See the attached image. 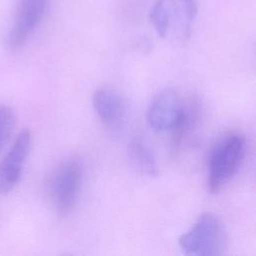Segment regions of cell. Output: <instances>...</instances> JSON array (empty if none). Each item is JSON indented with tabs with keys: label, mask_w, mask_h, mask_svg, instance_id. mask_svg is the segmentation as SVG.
<instances>
[{
	"label": "cell",
	"mask_w": 256,
	"mask_h": 256,
	"mask_svg": "<svg viewBox=\"0 0 256 256\" xmlns=\"http://www.w3.org/2000/svg\"><path fill=\"white\" fill-rule=\"evenodd\" d=\"M178 244L185 254L218 256L225 253L228 236L222 221L215 214L204 212L194 225L179 237Z\"/></svg>",
	"instance_id": "obj_1"
},
{
	"label": "cell",
	"mask_w": 256,
	"mask_h": 256,
	"mask_svg": "<svg viewBox=\"0 0 256 256\" xmlns=\"http://www.w3.org/2000/svg\"><path fill=\"white\" fill-rule=\"evenodd\" d=\"M245 148V136L239 133L229 134L215 144L208 161L207 185L210 193H218L237 173Z\"/></svg>",
	"instance_id": "obj_2"
},
{
	"label": "cell",
	"mask_w": 256,
	"mask_h": 256,
	"mask_svg": "<svg viewBox=\"0 0 256 256\" xmlns=\"http://www.w3.org/2000/svg\"><path fill=\"white\" fill-rule=\"evenodd\" d=\"M82 179V168L76 160L61 164L48 185L51 202L60 215L69 214L77 203Z\"/></svg>",
	"instance_id": "obj_3"
},
{
	"label": "cell",
	"mask_w": 256,
	"mask_h": 256,
	"mask_svg": "<svg viewBox=\"0 0 256 256\" xmlns=\"http://www.w3.org/2000/svg\"><path fill=\"white\" fill-rule=\"evenodd\" d=\"M32 146V134L25 129L18 134L12 146L0 161V194L10 193L18 184Z\"/></svg>",
	"instance_id": "obj_4"
},
{
	"label": "cell",
	"mask_w": 256,
	"mask_h": 256,
	"mask_svg": "<svg viewBox=\"0 0 256 256\" xmlns=\"http://www.w3.org/2000/svg\"><path fill=\"white\" fill-rule=\"evenodd\" d=\"M184 106V100L174 88H164L151 100L146 118L149 126L157 132H170Z\"/></svg>",
	"instance_id": "obj_5"
},
{
	"label": "cell",
	"mask_w": 256,
	"mask_h": 256,
	"mask_svg": "<svg viewBox=\"0 0 256 256\" xmlns=\"http://www.w3.org/2000/svg\"><path fill=\"white\" fill-rule=\"evenodd\" d=\"M49 0H20L14 24L6 38L10 50L22 47L40 24Z\"/></svg>",
	"instance_id": "obj_6"
},
{
	"label": "cell",
	"mask_w": 256,
	"mask_h": 256,
	"mask_svg": "<svg viewBox=\"0 0 256 256\" xmlns=\"http://www.w3.org/2000/svg\"><path fill=\"white\" fill-rule=\"evenodd\" d=\"M92 103L102 123L110 129H120L127 121L128 108L124 98L118 93L99 89L95 91Z\"/></svg>",
	"instance_id": "obj_7"
},
{
	"label": "cell",
	"mask_w": 256,
	"mask_h": 256,
	"mask_svg": "<svg viewBox=\"0 0 256 256\" xmlns=\"http://www.w3.org/2000/svg\"><path fill=\"white\" fill-rule=\"evenodd\" d=\"M165 12L169 32L172 30L181 40L190 37L198 6L196 0H158Z\"/></svg>",
	"instance_id": "obj_8"
},
{
	"label": "cell",
	"mask_w": 256,
	"mask_h": 256,
	"mask_svg": "<svg viewBox=\"0 0 256 256\" xmlns=\"http://www.w3.org/2000/svg\"><path fill=\"white\" fill-rule=\"evenodd\" d=\"M201 118V106L197 98L191 97L184 100L183 110L174 125L173 129L169 132L171 135L172 146L178 149L188 135L193 132L197 127Z\"/></svg>",
	"instance_id": "obj_9"
},
{
	"label": "cell",
	"mask_w": 256,
	"mask_h": 256,
	"mask_svg": "<svg viewBox=\"0 0 256 256\" xmlns=\"http://www.w3.org/2000/svg\"><path fill=\"white\" fill-rule=\"evenodd\" d=\"M128 155L134 167L141 173L150 177H156L159 174V167L154 153L140 139H134L130 142Z\"/></svg>",
	"instance_id": "obj_10"
},
{
	"label": "cell",
	"mask_w": 256,
	"mask_h": 256,
	"mask_svg": "<svg viewBox=\"0 0 256 256\" xmlns=\"http://www.w3.org/2000/svg\"><path fill=\"white\" fill-rule=\"evenodd\" d=\"M16 125V116L13 109L0 105V151L10 140Z\"/></svg>",
	"instance_id": "obj_11"
}]
</instances>
